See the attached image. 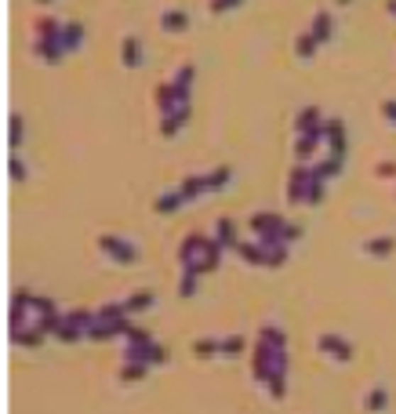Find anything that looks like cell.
Listing matches in <instances>:
<instances>
[{
	"label": "cell",
	"instance_id": "obj_53",
	"mask_svg": "<svg viewBox=\"0 0 396 414\" xmlns=\"http://www.w3.org/2000/svg\"><path fill=\"white\" fill-rule=\"evenodd\" d=\"M339 4H342V8H346V4H349V0H339Z\"/></svg>",
	"mask_w": 396,
	"mask_h": 414
},
{
	"label": "cell",
	"instance_id": "obj_30",
	"mask_svg": "<svg viewBox=\"0 0 396 414\" xmlns=\"http://www.w3.org/2000/svg\"><path fill=\"white\" fill-rule=\"evenodd\" d=\"M62 44H66V51H77L84 44V26L80 22H66L62 26Z\"/></svg>",
	"mask_w": 396,
	"mask_h": 414
},
{
	"label": "cell",
	"instance_id": "obj_1",
	"mask_svg": "<svg viewBox=\"0 0 396 414\" xmlns=\"http://www.w3.org/2000/svg\"><path fill=\"white\" fill-rule=\"evenodd\" d=\"M99 247L106 251V258H109V262H116V266H131V262H138V247H135V244H128L124 236L102 233V236H99Z\"/></svg>",
	"mask_w": 396,
	"mask_h": 414
},
{
	"label": "cell",
	"instance_id": "obj_22",
	"mask_svg": "<svg viewBox=\"0 0 396 414\" xmlns=\"http://www.w3.org/2000/svg\"><path fill=\"white\" fill-rule=\"evenodd\" d=\"M363 251L371 254V258H389V254L396 251V236H375L363 244Z\"/></svg>",
	"mask_w": 396,
	"mask_h": 414
},
{
	"label": "cell",
	"instance_id": "obj_48",
	"mask_svg": "<svg viewBox=\"0 0 396 414\" xmlns=\"http://www.w3.org/2000/svg\"><path fill=\"white\" fill-rule=\"evenodd\" d=\"M284 240H287V244L302 240V226H295V222H284Z\"/></svg>",
	"mask_w": 396,
	"mask_h": 414
},
{
	"label": "cell",
	"instance_id": "obj_35",
	"mask_svg": "<svg viewBox=\"0 0 396 414\" xmlns=\"http://www.w3.org/2000/svg\"><path fill=\"white\" fill-rule=\"evenodd\" d=\"M95 320H99V316L91 312V309H73V312H66V324H73V327H80V331H87Z\"/></svg>",
	"mask_w": 396,
	"mask_h": 414
},
{
	"label": "cell",
	"instance_id": "obj_24",
	"mask_svg": "<svg viewBox=\"0 0 396 414\" xmlns=\"http://www.w3.org/2000/svg\"><path fill=\"white\" fill-rule=\"evenodd\" d=\"M160 26L167 29V33H182V29H189V15L182 11V8H175V11H164V15H160Z\"/></svg>",
	"mask_w": 396,
	"mask_h": 414
},
{
	"label": "cell",
	"instance_id": "obj_33",
	"mask_svg": "<svg viewBox=\"0 0 396 414\" xmlns=\"http://www.w3.org/2000/svg\"><path fill=\"white\" fill-rule=\"evenodd\" d=\"M258 338H262V342H269L273 349H287V334H284L277 324H265V327H258Z\"/></svg>",
	"mask_w": 396,
	"mask_h": 414
},
{
	"label": "cell",
	"instance_id": "obj_3",
	"mask_svg": "<svg viewBox=\"0 0 396 414\" xmlns=\"http://www.w3.org/2000/svg\"><path fill=\"white\" fill-rule=\"evenodd\" d=\"M324 142H327V156L346 160V124L339 116H327L324 120Z\"/></svg>",
	"mask_w": 396,
	"mask_h": 414
},
{
	"label": "cell",
	"instance_id": "obj_20",
	"mask_svg": "<svg viewBox=\"0 0 396 414\" xmlns=\"http://www.w3.org/2000/svg\"><path fill=\"white\" fill-rule=\"evenodd\" d=\"M157 305V295L153 291H135V295H128L124 298V309L135 316V312H145V309H153Z\"/></svg>",
	"mask_w": 396,
	"mask_h": 414
},
{
	"label": "cell",
	"instance_id": "obj_27",
	"mask_svg": "<svg viewBox=\"0 0 396 414\" xmlns=\"http://www.w3.org/2000/svg\"><path fill=\"white\" fill-rule=\"evenodd\" d=\"M62 320H66V312H58V309H51V312H40V320H33L48 338L51 334H58V327H62Z\"/></svg>",
	"mask_w": 396,
	"mask_h": 414
},
{
	"label": "cell",
	"instance_id": "obj_5",
	"mask_svg": "<svg viewBox=\"0 0 396 414\" xmlns=\"http://www.w3.org/2000/svg\"><path fill=\"white\" fill-rule=\"evenodd\" d=\"M29 309H33V291L18 288V291L11 295V312H8L11 331H18V327H26V324H29Z\"/></svg>",
	"mask_w": 396,
	"mask_h": 414
},
{
	"label": "cell",
	"instance_id": "obj_19",
	"mask_svg": "<svg viewBox=\"0 0 396 414\" xmlns=\"http://www.w3.org/2000/svg\"><path fill=\"white\" fill-rule=\"evenodd\" d=\"M157 106H160V113H171V109H178V106H182V94H178L175 80L157 87Z\"/></svg>",
	"mask_w": 396,
	"mask_h": 414
},
{
	"label": "cell",
	"instance_id": "obj_15",
	"mask_svg": "<svg viewBox=\"0 0 396 414\" xmlns=\"http://www.w3.org/2000/svg\"><path fill=\"white\" fill-rule=\"evenodd\" d=\"M248 226H251V233H269V229H280L284 218L277 211H258V214H251Z\"/></svg>",
	"mask_w": 396,
	"mask_h": 414
},
{
	"label": "cell",
	"instance_id": "obj_51",
	"mask_svg": "<svg viewBox=\"0 0 396 414\" xmlns=\"http://www.w3.org/2000/svg\"><path fill=\"white\" fill-rule=\"evenodd\" d=\"M389 15L396 18V0H389Z\"/></svg>",
	"mask_w": 396,
	"mask_h": 414
},
{
	"label": "cell",
	"instance_id": "obj_47",
	"mask_svg": "<svg viewBox=\"0 0 396 414\" xmlns=\"http://www.w3.org/2000/svg\"><path fill=\"white\" fill-rule=\"evenodd\" d=\"M55 309V302L51 298H44V295H33V312L40 316V312H51Z\"/></svg>",
	"mask_w": 396,
	"mask_h": 414
},
{
	"label": "cell",
	"instance_id": "obj_43",
	"mask_svg": "<svg viewBox=\"0 0 396 414\" xmlns=\"http://www.w3.org/2000/svg\"><path fill=\"white\" fill-rule=\"evenodd\" d=\"M265 254H269V262H265V269H280V266L287 262V244H284V247H269Z\"/></svg>",
	"mask_w": 396,
	"mask_h": 414
},
{
	"label": "cell",
	"instance_id": "obj_10",
	"mask_svg": "<svg viewBox=\"0 0 396 414\" xmlns=\"http://www.w3.org/2000/svg\"><path fill=\"white\" fill-rule=\"evenodd\" d=\"M320 142H324V124L317 127V131H306V135H298V138H295V160L306 164L309 156L317 153V146H320Z\"/></svg>",
	"mask_w": 396,
	"mask_h": 414
},
{
	"label": "cell",
	"instance_id": "obj_52",
	"mask_svg": "<svg viewBox=\"0 0 396 414\" xmlns=\"http://www.w3.org/2000/svg\"><path fill=\"white\" fill-rule=\"evenodd\" d=\"M37 4H55V0H37Z\"/></svg>",
	"mask_w": 396,
	"mask_h": 414
},
{
	"label": "cell",
	"instance_id": "obj_39",
	"mask_svg": "<svg viewBox=\"0 0 396 414\" xmlns=\"http://www.w3.org/2000/svg\"><path fill=\"white\" fill-rule=\"evenodd\" d=\"M243 349H248V338H243V334H226L222 338V353L226 356H240Z\"/></svg>",
	"mask_w": 396,
	"mask_h": 414
},
{
	"label": "cell",
	"instance_id": "obj_18",
	"mask_svg": "<svg viewBox=\"0 0 396 414\" xmlns=\"http://www.w3.org/2000/svg\"><path fill=\"white\" fill-rule=\"evenodd\" d=\"M320 124H324V120H320V109H317V106H302V109H298V120H295V131L306 135V131H317Z\"/></svg>",
	"mask_w": 396,
	"mask_h": 414
},
{
	"label": "cell",
	"instance_id": "obj_11",
	"mask_svg": "<svg viewBox=\"0 0 396 414\" xmlns=\"http://www.w3.org/2000/svg\"><path fill=\"white\" fill-rule=\"evenodd\" d=\"M33 51H37L44 62H51V66H58V62H62V55H66V44H62V37H37Z\"/></svg>",
	"mask_w": 396,
	"mask_h": 414
},
{
	"label": "cell",
	"instance_id": "obj_46",
	"mask_svg": "<svg viewBox=\"0 0 396 414\" xmlns=\"http://www.w3.org/2000/svg\"><path fill=\"white\" fill-rule=\"evenodd\" d=\"M124 338H128L131 345H135V342H149V331H145V327H135V324H131V327L124 331Z\"/></svg>",
	"mask_w": 396,
	"mask_h": 414
},
{
	"label": "cell",
	"instance_id": "obj_25",
	"mask_svg": "<svg viewBox=\"0 0 396 414\" xmlns=\"http://www.w3.org/2000/svg\"><path fill=\"white\" fill-rule=\"evenodd\" d=\"M182 204H186V197H182L178 189H175V193H160V197L153 200V211H157V214H175Z\"/></svg>",
	"mask_w": 396,
	"mask_h": 414
},
{
	"label": "cell",
	"instance_id": "obj_37",
	"mask_svg": "<svg viewBox=\"0 0 396 414\" xmlns=\"http://www.w3.org/2000/svg\"><path fill=\"white\" fill-rule=\"evenodd\" d=\"M197 276L193 269H182V280H178V298H193L197 295Z\"/></svg>",
	"mask_w": 396,
	"mask_h": 414
},
{
	"label": "cell",
	"instance_id": "obj_31",
	"mask_svg": "<svg viewBox=\"0 0 396 414\" xmlns=\"http://www.w3.org/2000/svg\"><path fill=\"white\" fill-rule=\"evenodd\" d=\"M317 44H320V40H317V37L309 33V29H306V33H298V40H295V55L309 62V58L317 55Z\"/></svg>",
	"mask_w": 396,
	"mask_h": 414
},
{
	"label": "cell",
	"instance_id": "obj_29",
	"mask_svg": "<svg viewBox=\"0 0 396 414\" xmlns=\"http://www.w3.org/2000/svg\"><path fill=\"white\" fill-rule=\"evenodd\" d=\"M363 407H368L371 414H382V410L389 407V389H385V386H375V389L368 393V400H363Z\"/></svg>",
	"mask_w": 396,
	"mask_h": 414
},
{
	"label": "cell",
	"instance_id": "obj_13",
	"mask_svg": "<svg viewBox=\"0 0 396 414\" xmlns=\"http://www.w3.org/2000/svg\"><path fill=\"white\" fill-rule=\"evenodd\" d=\"M48 334L37 327V324H26V327H18V331H11V342L18 345V349H40V342H44Z\"/></svg>",
	"mask_w": 396,
	"mask_h": 414
},
{
	"label": "cell",
	"instance_id": "obj_8",
	"mask_svg": "<svg viewBox=\"0 0 396 414\" xmlns=\"http://www.w3.org/2000/svg\"><path fill=\"white\" fill-rule=\"evenodd\" d=\"M207 244H211V236H204V233H186V240L178 244V262L186 266V262H197V258H204Z\"/></svg>",
	"mask_w": 396,
	"mask_h": 414
},
{
	"label": "cell",
	"instance_id": "obj_6",
	"mask_svg": "<svg viewBox=\"0 0 396 414\" xmlns=\"http://www.w3.org/2000/svg\"><path fill=\"white\" fill-rule=\"evenodd\" d=\"M309 178H313V168L298 160L295 171H291V182H287V200L291 204H306V185H309Z\"/></svg>",
	"mask_w": 396,
	"mask_h": 414
},
{
	"label": "cell",
	"instance_id": "obj_41",
	"mask_svg": "<svg viewBox=\"0 0 396 414\" xmlns=\"http://www.w3.org/2000/svg\"><path fill=\"white\" fill-rule=\"evenodd\" d=\"M229 178H233V168H215L207 175V189L215 193V189H222V185H229Z\"/></svg>",
	"mask_w": 396,
	"mask_h": 414
},
{
	"label": "cell",
	"instance_id": "obj_2",
	"mask_svg": "<svg viewBox=\"0 0 396 414\" xmlns=\"http://www.w3.org/2000/svg\"><path fill=\"white\" fill-rule=\"evenodd\" d=\"M269 371H273V345L262 342V338H255V345H251V378L265 386Z\"/></svg>",
	"mask_w": 396,
	"mask_h": 414
},
{
	"label": "cell",
	"instance_id": "obj_32",
	"mask_svg": "<svg viewBox=\"0 0 396 414\" xmlns=\"http://www.w3.org/2000/svg\"><path fill=\"white\" fill-rule=\"evenodd\" d=\"M193 66H182L178 73H175V87H178V94H182V102H189V91H193Z\"/></svg>",
	"mask_w": 396,
	"mask_h": 414
},
{
	"label": "cell",
	"instance_id": "obj_17",
	"mask_svg": "<svg viewBox=\"0 0 396 414\" xmlns=\"http://www.w3.org/2000/svg\"><path fill=\"white\" fill-rule=\"evenodd\" d=\"M120 62H124L128 70L142 66V40L138 37H124V44H120Z\"/></svg>",
	"mask_w": 396,
	"mask_h": 414
},
{
	"label": "cell",
	"instance_id": "obj_49",
	"mask_svg": "<svg viewBox=\"0 0 396 414\" xmlns=\"http://www.w3.org/2000/svg\"><path fill=\"white\" fill-rule=\"evenodd\" d=\"M375 175H378V178H396V164H392V160H382V164L375 168Z\"/></svg>",
	"mask_w": 396,
	"mask_h": 414
},
{
	"label": "cell",
	"instance_id": "obj_4",
	"mask_svg": "<svg viewBox=\"0 0 396 414\" xmlns=\"http://www.w3.org/2000/svg\"><path fill=\"white\" fill-rule=\"evenodd\" d=\"M317 349H320L324 356L339 360V364H349V360H353V345H349L342 334H331V331L320 334V338H317Z\"/></svg>",
	"mask_w": 396,
	"mask_h": 414
},
{
	"label": "cell",
	"instance_id": "obj_12",
	"mask_svg": "<svg viewBox=\"0 0 396 414\" xmlns=\"http://www.w3.org/2000/svg\"><path fill=\"white\" fill-rule=\"evenodd\" d=\"M233 251L240 254L243 262H251V266H262V269H265V262H269V254H265V247H262L258 240H240V244H236Z\"/></svg>",
	"mask_w": 396,
	"mask_h": 414
},
{
	"label": "cell",
	"instance_id": "obj_45",
	"mask_svg": "<svg viewBox=\"0 0 396 414\" xmlns=\"http://www.w3.org/2000/svg\"><path fill=\"white\" fill-rule=\"evenodd\" d=\"M8 175H11L15 182H26V164H22V160H15V156H11V160H8Z\"/></svg>",
	"mask_w": 396,
	"mask_h": 414
},
{
	"label": "cell",
	"instance_id": "obj_7",
	"mask_svg": "<svg viewBox=\"0 0 396 414\" xmlns=\"http://www.w3.org/2000/svg\"><path fill=\"white\" fill-rule=\"evenodd\" d=\"M95 316H99V320H102V324H109V327H116L120 334H124V331L131 327V320H128V316H131V312L124 309V302H106L102 309H95Z\"/></svg>",
	"mask_w": 396,
	"mask_h": 414
},
{
	"label": "cell",
	"instance_id": "obj_36",
	"mask_svg": "<svg viewBox=\"0 0 396 414\" xmlns=\"http://www.w3.org/2000/svg\"><path fill=\"white\" fill-rule=\"evenodd\" d=\"M317 204H324V178H317V171H313V178L306 185V207H317Z\"/></svg>",
	"mask_w": 396,
	"mask_h": 414
},
{
	"label": "cell",
	"instance_id": "obj_16",
	"mask_svg": "<svg viewBox=\"0 0 396 414\" xmlns=\"http://www.w3.org/2000/svg\"><path fill=\"white\" fill-rule=\"evenodd\" d=\"M284 378H287V371H284V367H273V371H269V381H265L269 400H277V403H280V400L287 396V381H284Z\"/></svg>",
	"mask_w": 396,
	"mask_h": 414
},
{
	"label": "cell",
	"instance_id": "obj_21",
	"mask_svg": "<svg viewBox=\"0 0 396 414\" xmlns=\"http://www.w3.org/2000/svg\"><path fill=\"white\" fill-rule=\"evenodd\" d=\"M309 33H313L320 44H327V40H331V33H334V26H331V11H317V15H313Z\"/></svg>",
	"mask_w": 396,
	"mask_h": 414
},
{
	"label": "cell",
	"instance_id": "obj_42",
	"mask_svg": "<svg viewBox=\"0 0 396 414\" xmlns=\"http://www.w3.org/2000/svg\"><path fill=\"white\" fill-rule=\"evenodd\" d=\"M8 146L11 149L22 146V116L18 113H11V120H8Z\"/></svg>",
	"mask_w": 396,
	"mask_h": 414
},
{
	"label": "cell",
	"instance_id": "obj_9",
	"mask_svg": "<svg viewBox=\"0 0 396 414\" xmlns=\"http://www.w3.org/2000/svg\"><path fill=\"white\" fill-rule=\"evenodd\" d=\"M189 113H193V106H189V102H182L178 109L164 113V120H160V135H164V138H175V135L182 131V124L189 120Z\"/></svg>",
	"mask_w": 396,
	"mask_h": 414
},
{
	"label": "cell",
	"instance_id": "obj_23",
	"mask_svg": "<svg viewBox=\"0 0 396 414\" xmlns=\"http://www.w3.org/2000/svg\"><path fill=\"white\" fill-rule=\"evenodd\" d=\"M215 240L222 244V247H236L240 240H236V222L233 218H219L215 222Z\"/></svg>",
	"mask_w": 396,
	"mask_h": 414
},
{
	"label": "cell",
	"instance_id": "obj_28",
	"mask_svg": "<svg viewBox=\"0 0 396 414\" xmlns=\"http://www.w3.org/2000/svg\"><path fill=\"white\" fill-rule=\"evenodd\" d=\"M342 168H346V160H339V156H327V160H320L313 171H317V178L331 182V178H339V175H342Z\"/></svg>",
	"mask_w": 396,
	"mask_h": 414
},
{
	"label": "cell",
	"instance_id": "obj_34",
	"mask_svg": "<svg viewBox=\"0 0 396 414\" xmlns=\"http://www.w3.org/2000/svg\"><path fill=\"white\" fill-rule=\"evenodd\" d=\"M145 374H149V364H142V360H124V367H120L124 381H142Z\"/></svg>",
	"mask_w": 396,
	"mask_h": 414
},
{
	"label": "cell",
	"instance_id": "obj_26",
	"mask_svg": "<svg viewBox=\"0 0 396 414\" xmlns=\"http://www.w3.org/2000/svg\"><path fill=\"white\" fill-rule=\"evenodd\" d=\"M219 353H222V338H197L193 342V356H200V360H211Z\"/></svg>",
	"mask_w": 396,
	"mask_h": 414
},
{
	"label": "cell",
	"instance_id": "obj_44",
	"mask_svg": "<svg viewBox=\"0 0 396 414\" xmlns=\"http://www.w3.org/2000/svg\"><path fill=\"white\" fill-rule=\"evenodd\" d=\"M243 0H211V11L215 15H222V11H233V8H240Z\"/></svg>",
	"mask_w": 396,
	"mask_h": 414
},
{
	"label": "cell",
	"instance_id": "obj_50",
	"mask_svg": "<svg viewBox=\"0 0 396 414\" xmlns=\"http://www.w3.org/2000/svg\"><path fill=\"white\" fill-rule=\"evenodd\" d=\"M382 116H385L389 124H396V99H385V102H382Z\"/></svg>",
	"mask_w": 396,
	"mask_h": 414
},
{
	"label": "cell",
	"instance_id": "obj_14",
	"mask_svg": "<svg viewBox=\"0 0 396 414\" xmlns=\"http://www.w3.org/2000/svg\"><path fill=\"white\" fill-rule=\"evenodd\" d=\"M178 193L186 197V204L197 200L200 193H211V189H207V175H186V178H182V185H178Z\"/></svg>",
	"mask_w": 396,
	"mask_h": 414
},
{
	"label": "cell",
	"instance_id": "obj_38",
	"mask_svg": "<svg viewBox=\"0 0 396 414\" xmlns=\"http://www.w3.org/2000/svg\"><path fill=\"white\" fill-rule=\"evenodd\" d=\"M116 334H120V331L109 327V324H102V320H95V324L87 327V338H91V342H109V338H116Z\"/></svg>",
	"mask_w": 396,
	"mask_h": 414
},
{
	"label": "cell",
	"instance_id": "obj_40",
	"mask_svg": "<svg viewBox=\"0 0 396 414\" xmlns=\"http://www.w3.org/2000/svg\"><path fill=\"white\" fill-rule=\"evenodd\" d=\"M62 345H73V342H80V338H87V331H80V327H73V324H66L62 320V327H58V334H55Z\"/></svg>",
	"mask_w": 396,
	"mask_h": 414
}]
</instances>
